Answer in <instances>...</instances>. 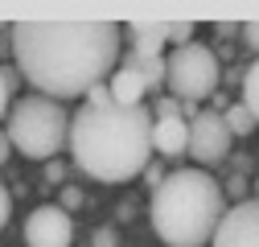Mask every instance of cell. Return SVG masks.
<instances>
[{"label":"cell","mask_w":259,"mask_h":247,"mask_svg":"<svg viewBox=\"0 0 259 247\" xmlns=\"http://www.w3.org/2000/svg\"><path fill=\"white\" fill-rule=\"evenodd\" d=\"M21 78L37 95L66 103L107 83L119 62V25L111 21H21L13 25Z\"/></svg>","instance_id":"obj_1"},{"label":"cell","mask_w":259,"mask_h":247,"mask_svg":"<svg viewBox=\"0 0 259 247\" xmlns=\"http://www.w3.org/2000/svg\"><path fill=\"white\" fill-rule=\"evenodd\" d=\"M152 111L140 107H78L70 115L66 148L74 152V165L95 181H132L152 161Z\"/></svg>","instance_id":"obj_2"},{"label":"cell","mask_w":259,"mask_h":247,"mask_svg":"<svg viewBox=\"0 0 259 247\" xmlns=\"http://www.w3.org/2000/svg\"><path fill=\"white\" fill-rule=\"evenodd\" d=\"M152 231L169 247H206L226 214L222 181L206 169H173L152 190Z\"/></svg>","instance_id":"obj_3"},{"label":"cell","mask_w":259,"mask_h":247,"mask_svg":"<svg viewBox=\"0 0 259 247\" xmlns=\"http://www.w3.org/2000/svg\"><path fill=\"white\" fill-rule=\"evenodd\" d=\"M9 144L29 161H54L70 136V111L46 99V95H25L13 103L9 128H5Z\"/></svg>","instance_id":"obj_4"},{"label":"cell","mask_w":259,"mask_h":247,"mask_svg":"<svg viewBox=\"0 0 259 247\" xmlns=\"http://www.w3.org/2000/svg\"><path fill=\"white\" fill-rule=\"evenodd\" d=\"M218 50L202 46V42H189L181 50H169L165 58V87L169 95L181 103H202L218 95Z\"/></svg>","instance_id":"obj_5"},{"label":"cell","mask_w":259,"mask_h":247,"mask_svg":"<svg viewBox=\"0 0 259 247\" xmlns=\"http://www.w3.org/2000/svg\"><path fill=\"white\" fill-rule=\"evenodd\" d=\"M185 157L193 161V169H214L231 157V132L222 124V111H198L189 119V140H185Z\"/></svg>","instance_id":"obj_6"},{"label":"cell","mask_w":259,"mask_h":247,"mask_svg":"<svg viewBox=\"0 0 259 247\" xmlns=\"http://www.w3.org/2000/svg\"><path fill=\"white\" fill-rule=\"evenodd\" d=\"M210 247H259V198H243L226 206Z\"/></svg>","instance_id":"obj_7"},{"label":"cell","mask_w":259,"mask_h":247,"mask_svg":"<svg viewBox=\"0 0 259 247\" xmlns=\"http://www.w3.org/2000/svg\"><path fill=\"white\" fill-rule=\"evenodd\" d=\"M70 239H74V223L62 206L46 202V206L29 210V219H25V243L29 247H70Z\"/></svg>","instance_id":"obj_8"},{"label":"cell","mask_w":259,"mask_h":247,"mask_svg":"<svg viewBox=\"0 0 259 247\" xmlns=\"http://www.w3.org/2000/svg\"><path fill=\"white\" fill-rule=\"evenodd\" d=\"M152 152H160L165 161L185 157V140H189V124L181 115H152Z\"/></svg>","instance_id":"obj_9"},{"label":"cell","mask_w":259,"mask_h":247,"mask_svg":"<svg viewBox=\"0 0 259 247\" xmlns=\"http://www.w3.org/2000/svg\"><path fill=\"white\" fill-rule=\"evenodd\" d=\"M127 33H132V54H140V58H165L169 21H136Z\"/></svg>","instance_id":"obj_10"},{"label":"cell","mask_w":259,"mask_h":247,"mask_svg":"<svg viewBox=\"0 0 259 247\" xmlns=\"http://www.w3.org/2000/svg\"><path fill=\"white\" fill-rule=\"evenodd\" d=\"M107 95H111V103H119V107H140L144 95H148V87H144V78H140L136 70L119 66V70L111 74V83H107Z\"/></svg>","instance_id":"obj_11"},{"label":"cell","mask_w":259,"mask_h":247,"mask_svg":"<svg viewBox=\"0 0 259 247\" xmlns=\"http://www.w3.org/2000/svg\"><path fill=\"white\" fill-rule=\"evenodd\" d=\"M119 66L136 70L148 91H160V87H165V58H140V54L127 50V54H119Z\"/></svg>","instance_id":"obj_12"},{"label":"cell","mask_w":259,"mask_h":247,"mask_svg":"<svg viewBox=\"0 0 259 247\" xmlns=\"http://www.w3.org/2000/svg\"><path fill=\"white\" fill-rule=\"evenodd\" d=\"M222 124H226V132H231V140H235V136H243V140H247V136L259 128V124L251 119V111H247L243 103H231V107H222Z\"/></svg>","instance_id":"obj_13"},{"label":"cell","mask_w":259,"mask_h":247,"mask_svg":"<svg viewBox=\"0 0 259 247\" xmlns=\"http://www.w3.org/2000/svg\"><path fill=\"white\" fill-rule=\"evenodd\" d=\"M247 111H251V119L259 124V58L247 66V74H243V99H239Z\"/></svg>","instance_id":"obj_14"},{"label":"cell","mask_w":259,"mask_h":247,"mask_svg":"<svg viewBox=\"0 0 259 247\" xmlns=\"http://www.w3.org/2000/svg\"><path fill=\"white\" fill-rule=\"evenodd\" d=\"M193 29H198L193 21H169V46H173V50L189 46V42H193Z\"/></svg>","instance_id":"obj_15"},{"label":"cell","mask_w":259,"mask_h":247,"mask_svg":"<svg viewBox=\"0 0 259 247\" xmlns=\"http://www.w3.org/2000/svg\"><path fill=\"white\" fill-rule=\"evenodd\" d=\"M152 115H181V99H173V95H160L156 99V107H148Z\"/></svg>","instance_id":"obj_16"},{"label":"cell","mask_w":259,"mask_h":247,"mask_svg":"<svg viewBox=\"0 0 259 247\" xmlns=\"http://www.w3.org/2000/svg\"><path fill=\"white\" fill-rule=\"evenodd\" d=\"M239 37H243V46H247V50H255V54H259V21H247V25L239 29Z\"/></svg>","instance_id":"obj_17"},{"label":"cell","mask_w":259,"mask_h":247,"mask_svg":"<svg viewBox=\"0 0 259 247\" xmlns=\"http://www.w3.org/2000/svg\"><path fill=\"white\" fill-rule=\"evenodd\" d=\"M9 214H13V198H9V190H5V185H0V231H5Z\"/></svg>","instance_id":"obj_18"},{"label":"cell","mask_w":259,"mask_h":247,"mask_svg":"<svg viewBox=\"0 0 259 247\" xmlns=\"http://www.w3.org/2000/svg\"><path fill=\"white\" fill-rule=\"evenodd\" d=\"M9 99H13V91L5 83V70H0V119H5V111H9Z\"/></svg>","instance_id":"obj_19"},{"label":"cell","mask_w":259,"mask_h":247,"mask_svg":"<svg viewBox=\"0 0 259 247\" xmlns=\"http://www.w3.org/2000/svg\"><path fill=\"white\" fill-rule=\"evenodd\" d=\"M144 177H148V185H152V190H156V185L165 181V169H160V165H152V161H148V169H144Z\"/></svg>","instance_id":"obj_20"},{"label":"cell","mask_w":259,"mask_h":247,"mask_svg":"<svg viewBox=\"0 0 259 247\" xmlns=\"http://www.w3.org/2000/svg\"><path fill=\"white\" fill-rule=\"evenodd\" d=\"M13 157V144H9V136H5V128H0V165H5Z\"/></svg>","instance_id":"obj_21"},{"label":"cell","mask_w":259,"mask_h":247,"mask_svg":"<svg viewBox=\"0 0 259 247\" xmlns=\"http://www.w3.org/2000/svg\"><path fill=\"white\" fill-rule=\"evenodd\" d=\"M62 202H66V206H62V210L70 214V206H78V202H82V194H78V190H66V194H62Z\"/></svg>","instance_id":"obj_22"},{"label":"cell","mask_w":259,"mask_h":247,"mask_svg":"<svg viewBox=\"0 0 259 247\" xmlns=\"http://www.w3.org/2000/svg\"><path fill=\"white\" fill-rule=\"evenodd\" d=\"M95 247H115V231H99L95 235Z\"/></svg>","instance_id":"obj_23"}]
</instances>
